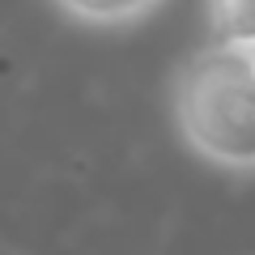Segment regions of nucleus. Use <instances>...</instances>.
Here are the masks:
<instances>
[{
  "instance_id": "nucleus-3",
  "label": "nucleus",
  "mask_w": 255,
  "mask_h": 255,
  "mask_svg": "<svg viewBox=\"0 0 255 255\" xmlns=\"http://www.w3.org/2000/svg\"><path fill=\"white\" fill-rule=\"evenodd\" d=\"M209 30L213 43L251 51L255 47V0H209Z\"/></svg>"
},
{
  "instance_id": "nucleus-1",
  "label": "nucleus",
  "mask_w": 255,
  "mask_h": 255,
  "mask_svg": "<svg viewBox=\"0 0 255 255\" xmlns=\"http://www.w3.org/2000/svg\"><path fill=\"white\" fill-rule=\"evenodd\" d=\"M179 140L204 166L226 174H255V64L247 51L209 43L170 85Z\"/></svg>"
},
{
  "instance_id": "nucleus-4",
  "label": "nucleus",
  "mask_w": 255,
  "mask_h": 255,
  "mask_svg": "<svg viewBox=\"0 0 255 255\" xmlns=\"http://www.w3.org/2000/svg\"><path fill=\"white\" fill-rule=\"evenodd\" d=\"M247 60H251V64H255V47H251V51H247Z\"/></svg>"
},
{
  "instance_id": "nucleus-2",
  "label": "nucleus",
  "mask_w": 255,
  "mask_h": 255,
  "mask_svg": "<svg viewBox=\"0 0 255 255\" xmlns=\"http://www.w3.org/2000/svg\"><path fill=\"white\" fill-rule=\"evenodd\" d=\"M64 13L81 26L94 30H124V26H136L145 21L149 13L162 4V0H55Z\"/></svg>"
}]
</instances>
